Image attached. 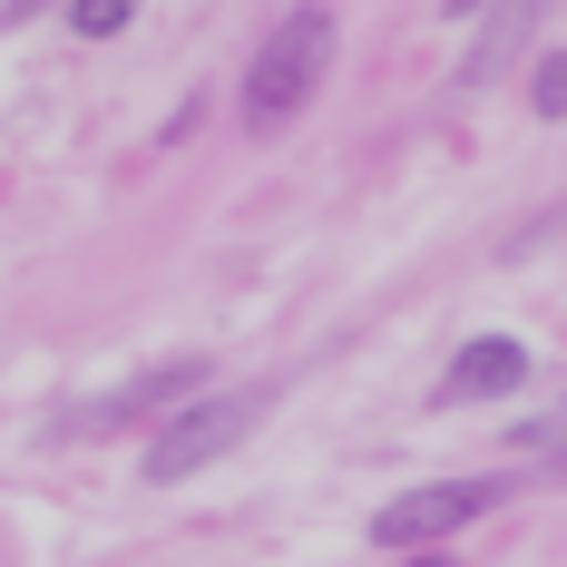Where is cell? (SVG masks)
Returning a JSON list of instances; mask_svg holds the SVG:
<instances>
[{
    "label": "cell",
    "mask_w": 567,
    "mask_h": 567,
    "mask_svg": "<svg viewBox=\"0 0 567 567\" xmlns=\"http://www.w3.org/2000/svg\"><path fill=\"white\" fill-rule=\"evenodd\" d=\"M265 411H275V392H206V401H186L167 431L147 441V489H176V480L216 470V460H226Z\"/></svg>",
    "instance_id": "7a4b0ae2"
},
{
    "label": "cell",
    "mask_w": 567,
    "mask_h": 567,
    "mask_svg": "<svg viewBox=\"0 0 567 567\" xmlns=\"http://www.w3.org/2000/svg\"><path fill=\"white\" fill-rule=\"evenodd\" d=\"M127 20H137L127 0H69V30H79V40H117Z\"/></svg>",
    "instance_id": "52a82bcc"
},
{
    "label": "cell",
    "mask_w": 567,
    "mask_h": 567,
    "mask_svg": "<svg viewBox=\"0 0 567 567\" xmlns=\"http://www.w3.org/2000/svg\"><path fill=\"white\" fill-rule=\"evenodd\" d=\"M323 69H333V10H284L275 30L255 40V59H245V127L255 137L293 127L303 99L323 89Z\"/></svg>",
    "instance_id": "6da1fadb"
},
{
    "label": "cell",
    "mask_w": 567,
    "mask_h": 567,
    "mask_svg": "<svg viewBox=\"0 0 567 567\" xmlns=\"http://www.w3.org/2000/svg\"><path fill=\"white\" fill-rule=\"evenodd\" d=\"M548 441H567V401H558V411H538V421H518V431H509V451H548Z\"/></svg>",
    "instance_id": "9c48e42d"
},
{
    "label": "cell",
    "mask_w": 567,
    "mask_h": 567,
    "mask_svg": "<svg viewBox=\"0 0 567 567\" xmlns=\"http://www.w3.org/2000/svg\"><path fill=\"white\" fill-rule=\"evenodd\" d=\"M206 382H216V372H206V352H167V362L127 372L117 392L79 401V411H69L59 431H69V441H109V431H137V421H157V431H167L186 401H206Z\"/></svg>",
    "instance_id": "3957f363"
},
{
    "label": "cell",
    "mask_w": 567,
    "mask_h": 567,
    "mask_svg": "<svg viewBox=\"0 0 567 567\" xmlns=\"http://www.w3.org/2000/svg\"><path fill=\"white\" fill-rule=\"evenodd\" d=\"M518 382H528V342H509V333H470L451 352V372H441V411H470V401H509Z\"/></svg>",
    "instance_id": "5b68a950"
},
{
    "label": "cell",
    "mask_w": 567,
    "mask_h": 567,
    "mask_svg": "<svg viewBox=\"0 0 567 567\" xmlns=\"http://www.w3.org/2000/svg\"><path fill=\"white\" fill-rule=\"evenodd\" d=\"M528 109H538V117H567V50H548L538 69H528Z\"/></svg>",
    "instance_id": "8992f818"
},
{
    "label": "cell",
    "mask_w": 567,
    "mask_h": 567,
    "mask_svg": "<svg viewBox=\"0 0 567 567\" xmlns=\"http://www.w3.org/2000/svg\"><path fill=\"white\" fill-rule=\"evenodd\" d=\"M528 20H538V10H499V30H489V50L470 59V69H460V79H489V69H499V59H509L518 40H528Z\"/></svg>",
    "instance_id": "ba28073f"
},
{
    "label": "cell",
    "mask_w": 567,
    "mask_h": 567,
    "mask_svg": "<svg viewBox=\"0 0 567 567\" xmlns=\"http://www.w3.org/2000/svg\"><path fill=\"white\" fill-rule=\"evenodd\" d=\"M509 499V480H431V489H401V499H382V518H372V548H441L451 528H470V518H489Z\"/></svg>",
    "instance_id": "277c9868"
}]
</instances>
